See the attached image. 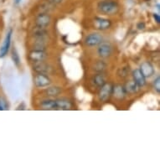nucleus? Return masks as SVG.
<instances>
[{
	"mask_svg": "<svg viewBox=\"0 0 160 160\" xmlns=\"http://www.w3.org/2000/svg\"><path fill=\"white\" fill-rule=\"evenodd\" d=\"M97 8L100 13L106 15H112L118 13L119 5L116 1L113 0H103L97 4Z\"/></svg>",
	"mask_w": 160,
	"mask_h": 160,
	"instance_id": "1",
	"label": "nucleus"
},
{
	"mask_svg": "<svg viewBox=\"0 0 160 160\" xmlns=\"http://www.w3.org/2000/svg\"><path fill=\"white\" fill-rule=\"evenodd\" d=\"M103 41V37L98 33H92V34H88L86 39H85V43L87 46L89 47H95L99 45Z\"/></svg>",
	"mask_w": 160,
	"mask_h": 160,
	"instance_id": "2",
	"label": "nucleus"
},
{
	"mask_svg": "<svg viewBox=\"0 0 160 160\" xmlns=\"http://www.w3.org/2000/svg\"><path fill=\"white\" fill-rule=\"evenodd\" d=\"M34 85L38 88H44V87H48L51 84L50 79L46 76L45 74H40L35 76L34 77Z\"/></svg>",
	"mask_w": 160,
	"mask_h": 160,
	"instance_id": "3",
	"label": "nucleus"
},
{
	"mask_svg": "<svg viewBox=\"0 0 160 160\" xmlns=\"http://www.w3.org/2000/svg\"><path fill=\"white\" fill-rule=\"evenodd\" d=\"M97 53H98V55H99L100 57H109V56L112 55V46L111 45L110 43L103 42L102 41V42L98 45Z\"/></svg>",
	"mask_w": 160,
	"mask_h": 160,
	"instance_id": "4",
	"label": "nucleus"
},
{
	"mask_svg": "<svg viewBox=\"0 0 160 160\" xmlns=\"http://www.w3.org/2000/svg\"><path fill=\"white\" fill-rule=\"evenodd\" d=\"M113 87L110 83H105L101 87V90L99 92V98L102 102H107L110 97L112 95Z\"/></svg>",
	"mask_w": 160,
	"mask_h": 160,
	"instance_id": "5",
	"label": "nucleus"
},
{
	"mask_svg": "<svg viewBox=\"0 0 160 160\" xmlns=\"http://www.w3.org/2000/svg\"><path fill=\"white\" fill-rule=\"evenodd\" d=\"M12 34H13V30L9 29V31L7 33L5 36V39L3 40V45L0 47V58L4 57L8 52V50L10 48L11 45V38H12Z\"/></svg>",
	"mask_w": 160,
	"mask_h": 160,
	"instance_id": "6",
	"label": "nucleus"
},
{
	"mask_svg": "<svg viewBox=\"0 0 160 160\" xmlns=\"http://www.w3.org/2000/svg\"><path fill=\"white\" fill-rule=\"evenodd\" d=\"M94 24L96 29H99V30H106V29L110 28L111 25H112V22L108 18L97 17V18H95Z\"/></svg>",
	"mask_w": 160,
	"mask_h": 160,
	"instance_id": "7",
	"label": "nucleus"
},
{
	"mask_svg": "<svg viewBox=\"0 0 160 160\" xmlns=\"http://www.w3.org/2000/svg\"><path fill=\"white\" fill-rule=\"evenodd\" d=\"M140 71L144 76L145 78H148L154 74V68L152 66V64L149 63L148 61H145L143 63L141 64L140 66Z\"/></svg>",
	"mask_w": 160,
	"mask_h": 160,
	"instance_id": "8",
	"label": "nucleus"
},
{
	"mask_svg": "<svg viewBox=\"0 0 160 160\" xmlns=\"http://www.w3.org/2000/svg\"><path fill=\"white\" fill-rule=\"evenodd\" d=\"M45 58H46V54L43 50H34L29 53V59L34 63L44 61Z\"/></svg>",
	"mask_w": 160,
	"mask_h": 160,
	"instance_id": "9",
	"label": "nucleus"
},
{
	"mask_svg": "<svg viewBox=\"0 0 160 160\" xmlns=\"http://www.w3.org/2000/svg\"><path fill=\"white\" fill-rule=\"evenodd\" d=\"M50 24V17L46 13L39 14L36 18V25L38 28L45 29Z\"/></svg>",
	"mask_w": 160,
	"mask_h": 160,
	"instance_id": "10",
	"label": "nucleus"
},
{
	"mask_svg": "<svg viewBox=\"0 0 160 160\" xmlns=\"http://www.w3.org/2000/svg\"><path fill=\"white\" fill-rule=\"evenodd\" d=\"M132 77H133V81L136 82L137 85L139 87H144L145 84H146V78H145L144 76L142 75L139 69H136L135 71H133Z\"/></svg>",
	"mask_w": 160,
	"mask_h": 160,
	"instance_id": "11",
	"label": "nucleus"
},
{
	"mask_svg": "<svg viewBox=\"0 0 160 160\" xmlns=\"http://www.w3.org/2000/svg\"><path fill=\"white\" fill-rule=\"evenodd\" d=\"M127 92L124 87L121 85H116L112 88V95L118 99H122L125 97Z\"/></svg>",
	"mask_w": 160,
	"mask_h": 160,
	"instance_id": "12",
	"label": "nucleus"
},
{
	"mask_svg": "<svg viewBox=\"0 0 160 160\" xmlns=\"http://www.w3.org/2000/svg\"><path fill=\"white\" fill-rule=\"evenodd\" d=\"M34 70L38 73L40 74H47L50 72V67L46 64L43 63V61L40 62H36L34 65Z\"/></svg>",
	"mask_w": 160,
	"mask_h": 160,
	"instance_id": "13",
	"label": "nucleus"
},
{
	"mask_svg": "<svg viewBox=\"0 0 160 160\" xmlns=\"http://www.w3.org/2000/svg\"><path fill=\"white\" fill-rule=\"evenodd\" d=\"M40 106H41V108H42L43 109H45V110H54V109H57L56 100H44L42 102L40 103Z\"/></svg>",
	"mask_w": 160,
	"mask_h": 160,
	"instance_id": "14",
	"label": "nucleus"
},
{
	"mask_svg": "<svg viewBox=\"0 0 160 160\" xmlns=\"http://www.w3.org/2000/svg\"><path fill=\"white\" fill-rule=\"evenodd\" d=\"M56 104H57V109L61 110H69L71 108V103L68 99L66 98H61V99L56 100Z\"/></svg>",
	"mask_w": 160,
	"mask_h": 160,
	"instance_id": "15",
	"label": "nucleus"
},
{
	"mask_svg": "<svg viewBox=\"0 0 160 160\" xmlns=\"http://www.w3.org/2000/svg\"><path fill=\"white\" fill-rule=\"evenodd\" d=\"M125 90H126L127 92H129V93H132V94H133V93H136L138 92L139 89V87L137 85V83L134 81H131V82H129L128 83H127L126 87H124Z\"/></svg>",
	"mask_w": 160,
	"mask_h": 160,
	"instance_id": "16",
	"label": "nucleus"
},
{
	"mask_svg": "<svg viewBox=\"0 0 160 160\" xmlns=\"http://www.w3.org/2000/svg\"><path fill=\"white\" fill-rule=\"evenodd\" d=\"M93 82L97 87H101L106 83L105 77H104L102 74H97L93 77Z\"/></svg>",
	"mask_w": 160,
	"mask_h": 160,
	"instance_id": "17",
	"label": "nucleus"
},
{
	"mask_svg": "<svg viewBox=\"0 0 160 160\" xmlns=\"http://www.w3.org/2000/svg\"><path fill=\"white\" fill-rule=\"evenodd\" d=\"M61 92V90L59 87H48L45 92L49 97H56L58 95L60 94Z\"/></svg>",
	"mask_w": 160,
	"mask_h": 160,
	"instance_id": "18",
	"label": "nucleus"
},
{
	"mask_svg": "<svg viewBox=\"0 0 160 160\" xmlns=\"http://www.w3.org/2000/svg\"><path fill=\"white\" fill-rule=\"evenodd\" d=\"M12 59H13V63L15 64L16 66H18L19 63H20V59H19V55H18V52L16 49L13 48V50H12Z\"/></svg>",
	"mask_w": 160,
	"mask_h": 160,
	"instance_id": "19",
	"label": "nucleus"
},
{
	"mask_svg": "<svg viewBox=\"0 0 160 160\" xmlns=\"http://www.w3.org/2000/svg\"><path fill=\"white\" fill-rule=\"evenodd\" d=\"M8 105L7 102H6L5 100L2 98V97H0V111H3L6 110V109H8Z\"/></svg>",
	"mask_w": 160,
	"mask_h": 160,
	"instance_id": "20",
	"label": "nucleus"
},
{
	"mask_svg": "<svg viewBox=\"0 0 160 160\" xmlns=\"http://www.w3.org/2000/svg\"><path fill=\"white\" fill-rule=\"evenodd\" d=\"M153 87H154L155 91L158 92V93H159L160 92V77L159 76H158L157 79L155 80L154 82H153Z\"/></svg>",
	"mask_w": 160,
	"mask_h": 160,
	"instance_id": "21",
	"label": "nucleus"
},
{
	"mask_svg": "<svg viewBox=\"0 0 160 160\" xmlns=\"http://www.w3.org/2000/svg\"><path fill=\"white\" fill-rule=\"evenodd\" d=\"M97 68H99L97 69V71H100V72H102L104 70H105V65L102 63V62H98V63L97 64V66H96Z\"/></svg>",
	"mask_w": 160,
	"mask_h": 160,
	"instance_id": "22",
	"label": "nucleus"
},
{
	"mask_svg": "<svg viewBox=\"0 0 160 160\" xmlns=\"http://www.w3.org/2000/svg\"><path fill=\"white\" fill-rule=\"evenodd\" d=\"M153 18L155 19V21L157 22L158 24H159L160 23V16L158 14V13H154L153 14Z\"/></svg>",
	"mask_w": 160,
	"mask_h": 160,
	"instance_id": "23",
	"label": "nucleus"
},
{
	"mask_svg": "<svg viewBox=\"0 0 160 160\" xmlns=\"http://www.w3.org/2000/svg\"><path fill=\"white\" fill-rule=\"evenodd\" d=\"M144 27H145V24H143V23H140V24H138V28L139 29H144Z\"/></svg>",
	"mask_w": 160,
	"mask_h": 160,
	"instance_id": "24",
	"label": "nucleus"
},
{
	"mask_svg": "<svg viewBox=\"0 0 160 160\" xmlns=\"http://www.w3.org/2000/svg\"><path fill=\"white\" fill-rule=\"evenodd\" d=\"M63 0H50V2H52L53 3H61Z\"/></svg>",
	"mask_w": 160,
	"mask_h": 160,
	"instance_id": "25",
	"label": "nucleus"
},
{
	"mask_svg": "<svg viewBox=\"0 0 160 160\" xmlns=\"http://www.w3.org/2000/svg\"><path fill=\"white\" fill-rule=\"evenodd\" d=\"M22 0H14V3H16V4H18V3L21 2Z\"/></svg>",
	"mask_w": 160,
	"mask_h": 160,
	"instance_id": "26",
	"label": "nucleus"
}]
</instances>
